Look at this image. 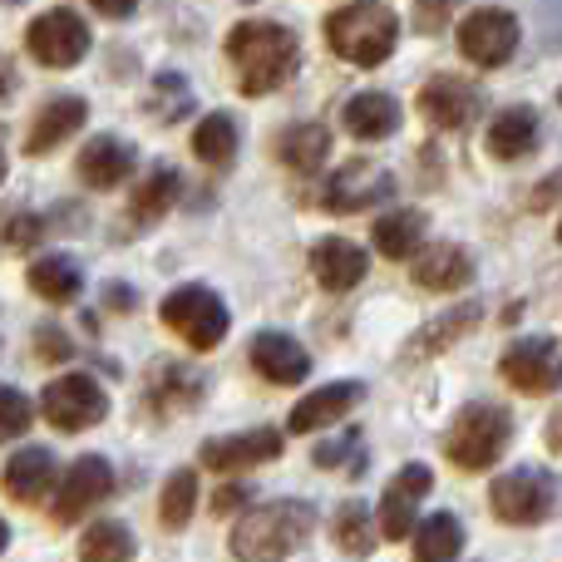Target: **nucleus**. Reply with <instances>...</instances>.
Instances as JSON below:
<instances>
[{"mask_svg":"<svg viewBox=\"0 0 562 562\" xmlns=\"http://www.w3.org/2000/svg\"><path fill=\"white\" fill-rule=\"evenodd\" d=\"M243 504H252V488H247V484H223V488L213 494V508H217V514H233V508H243Z\"/></svg>","mask_w":562,"mask_h":562,"instance_id":"ea45409f","label":"nucleus"},{"mask_svg":"<svg viewBox=\"0 0 562 562\" xmlns=\"http://www.w3.org/2000/svg\"><path fill=\"white\" fill-rule=\"evenodd\" d=\"M514 439V415L504 405H488V400H474L454 415L445 435V454L454 459L464 474H484V469L498 464V454L508 449Z\"/></svg>","mask_w":562,"mask_h":562,"instance_id":"20e7f679","label":"nucleus"},{"mask_svg":"<svg viewBox=\"0 0 562 562\" xmlns=\"http://www.w3.org/2000/svg\"><path fill=\"white\" fill-rule=\"evenodd\" d=\"M346 134L360 138V144H380V138H390L400 128V104L395 94H385V89H366V94H356L346 104Z\"/></svg>","mask_w":562,"mask_h":562,"instance_id":"412c9836","label":"nucleus"},{"mask_svg":"<svg viewBox=\"0 0 562 562\" xmlns=\"http://www.w3.org/2000/svg\"><path fill=\"white\" fill-rule=\"evenodd\" d=\"M281 454V429L262 425V429H247V435H233V439H207L198 449L203 469L213 474H243V469H257V464H272Z\"/></svg>","mask_w":562,"mask_h":562,"instance_id":"4468645a","label":"nucleus"},{"mask_svg":"<svg viewBox=\"0 0 562 562\" xmlns=\"http://www.w3.org/2000/svg\"><path fill=\"white\" fill-rule=\"evenodd\" d=\"M425 227L429 217L419 213V207H405V213H385L375 223V252L390 257V262H409V257H419V243H425Z\"/></svg>","mask_w":562,"mask_h":562,"instance_id":"bb28decb","label":"nucleus"},{"mask_svg":"<svg viewBox=\"0 0 562 562\" xmlns=\"http://www.w3.org/2000/svg\"><path fill=\"white\" fill-rule=\"evenodd\" d=\"M10 89H15V65H10V59H0V99H5Z\"/></svg>","mask_w":562,"mask_h":562,"instance_id":"c03bdc74","label":"nucleus"},{"mask_svg":"<svg viewBox=\"0 0 562 562\" xmlns=\"http://www.w3.org/2000/svg\"><path fill=\"white\" fill-rule=\"evenodd\" d=\"M435 488V474L425 464H405L380 494V533L385 538H415V518H419V498Z\"/></svg>","mask_w":562,"mask_h":562,"instance_id":"ddd939ff","label":"nucleus"},{"mask_svg":"<svg viewBox=\"0 0 562 562\" xmlns=\"http://www.w3.org/2000/svg\"><path fill=\"white\" fill-rule=\"evenodd\" d=\"M99 15H109V20H128V15H134V5H119V0H99Z\"/></svg>","mask_w":562,"mask_h":562,"instance_id":"37998d69","label":"nucleus"},{"mask_svg":"<svg viewBox=\"0 0 562 562\" xmlns=\"http://www.w3.org/2000/svg\"><path fill=\"white\" fill-rule=\"evenodd\" d=\"M548 449H553V454H562V405L553 409V419H548Z\"/></svg>","mask_w":562,"mask_h":562,"instance_id":"79ce46f5","label":"nucleus"},{"mask_svg":"<svg viewBox=\"0 0 562 562\" xmlns=\"http://www.w3.org/2000/svg\"><path fill=\"white\" fill-rule=\"evenodd\" d=\"M311 272H316L321 281V291H350V286H360L370 272V257L360 252L350 237H326V243H316L311 247Z\"/></svg>","mask_w":562,"mask_h":562,"instance_id":"a211bd4d","label":"nucleus"},{"mask_svg":"<svg viewBox=\"0 0 562 562\" xmlns=\"http://www.w3.org/2000/svg\"><path fill=\"white\" fill-rule=\"evenodd\" d=\"M409 277H415V286H425V291H459L474 281V257L454 243H439V247H425V252L415 257V272Z\"/></svg>","mask_w":562,"mask_h":562,"instance_id":"4be33fe9","label":"nucleus"},{"mask_svg":"<svg viewBox=\"0 0 562 562\" xmlns=\"http://www.w3.org/2000/svg\"><path fill=\"white\" fill-rule=\"evenodd\" d=\"M464 548V524L454 514H435L415 528V562H454Z\"/></svg>","mask_w":562,"mask_h":562,"instance_id":"7c9ffc66","label":"nucleus"},{"mask_svg":"<svg viewBox=\"0 0 562 562\" xmlns=\"http://www.w3.org/2000/svg\"><path fill=\"white\" fill-rule=\"evenodd\" d=\"M35 346H40V360H69V356H75L69 336H65V330H55V326H40L35 330Z\"/></svg>","mask_w":562,"mask_h":562,"instance_id":"58836bf2","label":"nucleus"},{"mask_svg":"<svg viewBox=\"0 0 562 562\" xmlns=\"http://www.w3.org/2000/svg\"><path fill=\"white\" fill-rule=\"evenodd\" d=\"M193 504H198V469H178V474L164 484V498H158V524H164L168 533L188 528Z\"/></svg>","mask_w":562,"mask_h":562,"instance_id":"72a5a7b5","label":"nucleus"},{"mask_svg":"<svg viewBox=\"0 0 562 562\" xmlns=\"http://www.w3.org/2000/svg\"><path fill=\"white\" fill-rule=\"evenodd\" d=\"M390 193H395V178H390L385 168L370 164V158H350V164H340V173L326 178L321 207L336 217H350V213H366V207L385 203Z\"/></svg>","mask_w":562,"mask_h":562,"instance_id":"9d476101","label":"nucleus"},{"mask_svg":"<svg viewBox=\"0 0 562 562\" xmlns=\"http://www.w3.org/2000/svg\"><path fill=\"white\" fill-rule=\"evenodd\" d=\"M488 508H494L498 524H514V528L548 524L558 508V479L548 469H508L488 488Z\"/></svg>","mask_w":562,"mask_h":562,"instance_id":"423d86ee","label":"nucleus"},{"mask_svg":"<svg viewBox=\"0 0 562 562\" xmlns=\"http://www.w3.org/2000/svg\"><path fill=\"white\" fill-rule=\"evenodd\" d=\"M330 154V128L326 124H286L277 134V158L291 173H316Z\"/></svg>","mask_w":562,"mask_h":562,"instance_id":"a878e982","label":"nucleus"},{"mask_svg":"<svg viewBox=\"0 0 562 562\" xmlns=\"http://www.w3.org/2000/svg\"><path fill=\"white\" fill-rule=\"evenodd\" d=\"M79 286H85V272H79V262H75V257H65V252L40 257V262L30 267V291H35L40 301H49V306L75 301Z\"/></svg>","mask_w":562,"mask_h":562,"instance_id":"cd10ccee","label":"nucleus"},{"mask_svg":"<svg viewBox=\"0 0 562 562\" xmlns=\"http://www.w3.org/2000/svg\"><path fill=\"white\" fill-rule=\"evenodd\" d=\"M360 395H366L360 380H336V385L311 390V395L296 400V409H291V429H296V435H311V429L336 425L340 415H350V409L360 405Z\"/></svg>","mask_w":562,"mask_h":562,"instance_id":"aec40b11","label":"nucleus"},{"mask_svg":"<svg viewBox=\"0 0 562 562\" xmlns=\"http://www.w3.org/2000/svg\"><path fill=\"white\" fill-rule=\"evenodd\" d=\"M558 243H562V227H558Z\"/></svg>","mask_w":562,"mask_h":562,"instance_id":"de8ad7c7","label":"nucleus"},{"mask_svg":"<svg viewBox=\"0 0 562 562\" xmlns=\"http://www.w3.org/2000/svg\"><path fill=\"white\" fill-rule=\"evenodd\" d=\"M311 533H316V508L306 498H277V504L247 508L227 548L237 562H286Z\"/></svg>","mask_w":562,"mask_h":562,"instance_id":"f03ea898","label":"nucleus"},{"mask_svg":"<svg viewBox=\"0 0 562 562\" xmlns=\"http://www.w3.org/2000/svg\"><path fill=\"white\" fill-rule=\"evenodd\" d=\"M316 469H340V474H350V479H360L366 474V439L356 435V429H346L340 439H326V445H316Z\"/></svg>","mask_w":562,"mask_h":562,"instance_id":"c9c22d12","label":"nucleus"},{"mask_svg":"<svg viewBox=\"0 0 562 562\" xmlns=\"http://www.w3.org/2000/svg\"><path fill=\"white\" fill-rule=\"evenodd\" d=\"M0 183H5V154H0Z\"/></svg>","mask_w":562,"mask_h":562,"instance_id":"49530a36","label":"nucleus"},{"mask_svg":"<svg viewBox=\"0 0 562 562\" xmlns=\"http://www.w3.org/2000/svg\"><path fill=\"white\" fill-rule=\"evenodd\" d=\"M134 168H138V154L128 138L99 134V138H89L85 154H79V183L85 188H119Z\"/></svg>","mask_w":562,"mask_h":562,"instance_id":"6ab92c4d","label":"nucleus"},{"mask_svg":"<svg viewBox=\"0 0 562 562\" xmlns=\"http://www.w3.org/2000/svg\"><path fill=\"white\" fill-rule=\"evenodd\" d=\"M227 65L237 75V89L247 99L281 89L301 65V40L296 30L277 25V20H243L227 35Z\"/></svg>","mask_w":562,"mask_h":562,"instance_id":"f257e3e1","label":"nucleus"},{"mask_svg":"<svg viewBox=\"0 0 562 562\" xmlns=\"http://www.w3.org/2000/svg\"><path fill=\"white\" fill-rule=\"evenodd\" d=\"M178 198H183V178H178L173 168H154V173L134 188V198H128V217H134V223H158L164 213H173Z\"/></svg>","mask_w":562,"mask_h":562,"instance_id":"c85d7f7f","label":"nucleus"},{"mask_svg":"<svg viewBox=\"0 0 562 562\" xmlns=\"http://www.w3.org/2000/svg\"><path fill=\"white\" fill-rule=\"evenodd\" d=\"M533 144H538V114L528 104L504 109V114L488 124V154H494L498 164H518L524 154H533Z\"/></svg>","mask_w":562,"mask_h":562,"instance_id":"393cba45","label":"nucleus"},{"mask_svg":"<svg viewBox=\"0 0 562 562\" xmlns=\"http://www.w3.org/2000/svg\"><path fill=\"white\" fill-rule=\"evenodd\" d=\"M109 494H114V464H109L104 454H79L75 464L65 469V484H59L49 518H55V524H75L89 508L104 504Z\"/></svg>","mask_w":562,"mask_h":562,"instance_id":"f8f14e48","label":"nucleus"},{"mask_svg":"<svg viewBox=\"0 0 562 562\" xmlns=\"http://www.w3.org/2000/svg\"><path fill=\"white\" fill-rule=\"evenodd\" d=\"M518 49V15L504 5H479L459 20V55L479 69L508 65Z\"/></svg>","mask_w":562,"mask_h":562,"instance_id":"6e6552de","label":"nucleus"},{"mask_svg":"<svg viewBox=\"0 0 562 562\" xmlns=\"http://www.w3.org/2000/svg\"><path fill=\"white\" fill-rule=\"evenodd\" d=\"M237 119L233 114H207L203 124L193 128V154L203 158L207 168H227L237 158Z\"/></svg>","mask_w":562,"mask_h":562,"instance_id":"2f4dec72","label":"nucleus"},{"mask_svg":"<svg viewBox=\"0 0 562 562\" xmlns=\"http://www.w3.org/2000/svg\"><path fill=\"white\" fill-rule=\"evenodd\" d=\"M449 15H454L449 5H419V10H415V25H419V30H439Z\"/></svg>","mask_w":562,"mask_h":562,"instance_id":"a19ab883","label":"nucleus"},{"mask_svg":"<svg viewBox=\"0 0 562 562\" xmlns=\"http://www.w3.org/2000/svg\"><path fill=\"white\" fill-rule=\"evenodd\" d=\"M148 109H154L164 124H173V119H183L188 109H193V89H188L183 75H173V69H164V75H154V85H148Z\"/></svg>","mask_w":562,"mask_h":562,"instance_id":"f704fd0d","label":"nucleus"},{"mask_svg":"<svg viewBox=\"0 0 562 562\" xmlns=\"http://www.w3.org/2000/svg\"><path fill=\"white\" fill-rule=\"evenodd\" d=\"M85 119H89V104L79 94H55V99H45L40 104V114H35V124H30V134H25V154H49V148H59L69 134H79L85 128Z\"/></svg>","mask_w":562,"mask_h":562,"instance_id":"f3484780","label":"nucleus"},{"mask_svg":"<svg viewBox=\"0 0 562 562\" xmlns=\"http://www.w3.org/2000/svg\"><path fill=\"white\" fill-rule=\"evenodd\" d=\"M138 543L128 533V524L119 518H99L85 538H79V562H134Z\"/></svg>","mask_w":562,"mask_h":562,"instance_id":"c756f323","label":"nucleus"},{"mask_svg":"<svg viewBox=\"0 0 562 562\" xmlns=\"http://www.w3.org/2000/svg\"><path fill=\"white\" fill-rule=\"evenodd\" d=\"M40 415H45L55 429H65V435H79V429L99 425V419L109 415V395L94 375L75 370V375H59V380L45 385V395H40Z\"/></svg>","mask_w":562,"mask_h":562,"instance_id":"0eeeda50","label":"nucleus"},{"mask_svg":"<svg viewBox=\"0 0 562 562\" xmlns=\"http://www.w3.org/2000/svg\"><path fill=\"white\" fill-rule=\"evenodd\" d=\"M498 375H504L518 395H553V390H562V350H558V340L533 336V340L508 346L504 360H498Z\"/></svg>","mask_w":562,"mask_h":562,"instance_id":"9b49d317","label":"nucleus"},{"mask_svg":"<svg viewBox=\"0 0 562 562\" xmlns=\"http://www.w3.org/2000/svg\"><path fill=\"white\" fill-rule=\"evenodd\" d=\"M484 321V301H464V306L445 311V316L425 321V326L409 336V356H439V350H449L459 336H469V330Z\"/></svg>","mask_w":562,"mask_h":562,"instance_id":"b1692460","label":"nucleus"},{"mask_svg":"<svg viewBox=\"0 0 562 562\" xmlns=\"http://www.w3.org/2000/svg\"><path fill=\"white\" fill-rule=\"evenodd\" d=\"M5 543H10V528H5V518H0V553H5Z\"/></svg>","mask_w":562,"mask_h":562,"instance_id":"a18cd8bd","label":"nucleus"},{"mask_svg":"<svg viewBox=\"0 0 562 562\" xmlns=\"http://www.w3.org/2000/svg\"><path fill=\"white\" fill-rule=\"evenodd\" d=\"M30 419H35V405H30V400L20 395L15 385H0V445L25 435Z\"/></svg>","mask_w":562,"mask_h":562,"instance_id":"e433bc0d","label":"nucleus"},{"mask_svg":"<svg viewBox=\"0 0 562 562\" xmlns=\"http://www.w3.org/2000/svg\"><path fill=\"white\" fill-rule=\"evenodd\" d=\"M479 89L459 75H435L425 89H419V114L429 119L435 128H469L479 114Z\"/></svg>","mask_w":562,"mask_h":562,"instance_id":"2eb2a0df","label":"nucleus"},{"mask_svg":"<svg viewBox=\"0 0 562 562\" xmlns=\"http://www.w3.org/2000/svg\"><path fill=\"white\" fill-rule=\"evenodd\" d=\"M0 233H5V247H10V252H25V247H35L40 237H45V223H40L35 213H5Z\"/></svg>","mask_w":562,"mask_h":562,"instance_id":"4c0bfd02","label":"nucleus"},{"mask_svg":"<svg viewBox=\"0 0 562 562\" xmlns=\"http://www.w3.org/2000/svg\"><path fill=\"white\" fill-rule=\"evenodd\" d=\"M25 45L45 69H69L89 55V25H85V15L69 5L40 10L25 30Z\"/></svg>","mask_w":562,"mask_h":562,"instance_id":"1a4fd4ad","label":"nucleus"},{"mask_svg":"<svg viewBox=\"0 0 562 562\" xmlns=\"http://www.w3.org/2000/svg\"><path fill=\"white\" fill-rule=\"evenodd\" d=\"M0 484H5V494L15 498V504H40V498H45V488L55 484V454H49L45 445L20 449V454L5 464Z\"/></svg>","mask_w":562,"mask_h":562,"instance_id":"5701e85b","label":"nucleus"},{"mask_svg":"<svg viewBox=\"0 0 562 562\" xmlns=\"http://www.w3.org/2000/svg\"><path fill=\"white\" fill-rule=\"evenodd\" d=\"M164 326L173 330L183 346L213 350V346H223L233 316H227L223 296H217L213 286H198L193 281V286H178V291H168L164 296Z\"/></svg>","mask_w":562,"mask_h":562,"instance_id":"39448f33","label":"nucleus"},{"mask_svg":"<svg viewBox=\"0 0 562 562\" xmlns=\"http://www.w3.org/2000/svg\"><path fill=\"white\" fill-rule=\"evenodd\" d=\"M326 45L360 69H375L395 55L400 15L390 5H336L326 10Z\"/></svg>","mask_w":562,"mask_h":562,"instance_id":"7ed1b4c3","label":"nucleus"},{"mask_svg":"<svg viewBox=\"0 0 562 562\" xmlns=\"http://www.w3.org/2000/svg\"><path fill=\"white\" fill-rule=\"evenodd\" d=\"M330 538H336V548H346L350 558H366L370 548H375V518H370V508L360 504V498L340 504L336 518H330Z\"/></svg>","mask_w":562,"mask_h":562,"instance_id":"473e14b6","label":"nucleus"},{"mask_svg":"<svg viewBox=\"0 0 562 562\" xmlns=\"http://www.w3.org/2000/svg\"><path fill=\"white\" fill-rule=\"evenodd\" d=\"M252 370L272 385H301L311 375V356L301 350V340H291L286 330H257L252 336Z\"/></svg>","mask_w":562,"mask_h":562,"instance_id":"dca6fc26","label":"nucleus"}]
</instances>
